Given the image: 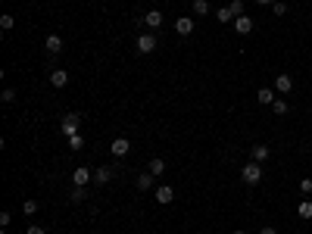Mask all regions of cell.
Returning a JSON list of instances; mask_svg holds the SVG:
<instances>
[{
  "instance_id": "cell-31",
  "label": "cell",
  "mask_w": 312,
  "mask_h": 234,
  "mask_svg": "<svg viewBox=\"0 0 312 234\" xmlns=\"http://www.w3.org/2000/svg\"><path fill=\"white\" fill-rule=\"evenodd\" d=\"M28 234H47V231L41 228V225H31V228H28Z\"/></svg>"
},
{
  "instance_id": "cell-22",
  "label": "cell",
  "mask_w": 312,
  "mask_h": 234,
  "mask_svg": "<svg viewBox=\"0 0 312 234\" xmlns=\"http://www.w3.org/2000/svg\"><path fill=\"white\" fill-rule=\"evenodd\" d=\"M297 212H300V219H312V203H309V200H303Z\"/></svg>"
},
{
  "instance_id": "cell-20",
  "label": "cell",
  "mask_w": 312,
  "mask_h": 234,
  "mask_svg": "<svg viewBox=\"0 0 312 234\" xmlns=\"http://www.w3.org/2000/svg\"><path fill=\"white\" fill-rule=\"evenodd\" d=\"M288 110H290V106H288V100H275V103H272V113H275V116H284Z\"/></svg>"
},
{
  "instance_id": "cell-1",
  "label": "cell",
  "mask_w": 312,
  "mask_h": 234,
  "mask_svg": "<svg viewBox=\"0 0 312 234\" xmlns=\"http://www.w3.org/2000/svg\"><path fill=\"white\" fill-rule=\"evenodd\" d=\"M240 178H243V185H259V181H263V165H259L256 160L247 163L240 169Z\"/></svg>"
},
{
  "instance_id": "cell-33",
  "label": "cell",
  "mask_w": 312,
  "mask_h": 234,
  "mask_svg": "<svg viewBox=\"0 0 312 234\" xmlns=\"http://www.w3.org/2000/svg\"><path fill=\"white\" fill-rule=\"evenodd\" d=\"M256 3H259V6H272L275 0H256Z\"/></svg>"
},
{
  "instance_id": "cell-4",
  "label": "cell",
  "mask_w": 312,
  "mask_h": 234,
  "mask_svg": "<svg viewBox=\"0 0 312 234\" xmlns=\"http://www.w3.org/2000/svg\"><path fill=\"white\" fill-rule=\"evenodd\" d=\"M128 150H131V140L128 138H116L113 144H109V153L119 160V156H128Z\"/></svg>"
},
{
  "instance_id": "cell-17",
  "label": "cell",
  "mask_w": 312,
  "mask_h": 234,
  "mask_svg": "<svg viewBox=\"0 0 312 234\" xmlns=\"http://www.w3.org/2000/svg\"><path fill=\"white\" fill-rule=\"evenodd\" d=\"M253 160H256V163H265V160H268V147H265V144H256V147H253Z\"/></svg>"
},
{
  "instance_id": "cell-10",
  "label": "cell",
  "mask_w": 312,
  "mask_h": 234,
  "mask_svg": "<svg viewBox=\"0 0 312 234\" xmlns=\"http://www.w3.org/2000/svg\"><path fill=\"white\" fill-rule=\"evenodd\" d=\"M153 197H156V203H172V200H175V190L168 187V185H159V187L153 190Z\"/></svg>"
},
{
  "instance_id": "cell-34",
  "label": "cell",
  "mask_w": 312,
  "mask_h": 234,
  "mask_svg": "<svg viewBox=\"0 0 312 234\" xmlns=\"http://www.w3.org/2000/svg\"><path fill=\"white\" fill-rule=\"evenodd\" d=\"M234 234H247V231H234Z\"/></svg>"
},
{
  "instance_id": "cell-13",
  "label": "cell",
  "mask_w": 312,
  "mask_h": 234,
  "mask_svg": "<svg viewBox=\"0 0 312 234\" xmlns=\"http://www.w3.org/2000/svg\"><path fill=\"white\" fill-rule=\"evenodd\" d=\"M147 25V28H159V25H163V13L159 10H150V13H144V19H141Z\"/></svg>"
},
{
  "instance_id": "cell-6",
  "label": "cell",
  "mask_w": 312,
  "mask_h": 234,
  "mask_svg": "<svg viewBox=\"0 0 312 234\" xmlns=\"http://www.w3.org/2000/svg\"><path fill=\"white\" fill-rule=\"evenodd\" d=\"M175 31H178L181 38L193 35V19H191V16H181V19H175Z\"/></svg>"
},
{
  "instance_id": "cell-28",
  "label": "cell",
  "mask_w": 312,
  "mask_h": 234,
  "mask_svg": "<svg viewBox=\"0 0 312 234\" xmlns=\"http://www.w3.org/2000/svg\"><path fill=\"white\" fill-rule=\"evenodd\" d=\"M272 13H275V16H284V13H288V3H281V0L272 3Z\"/></svg>"
},
{
  "instance_id": "cell-24",
  "label": "cell",
  "mask_w": 312,
  "mask_h": 234,
  "mask_svg": "<svg viewBox=\"0 0 312 234\" xmlns=\"http://www.w3.org/2000/svg\"><path fill=\"white\" fill-rule=\"evenodd\" d=\"M22 212H25V215H35V212H38V200H25V203H22Z\"/></svg>"
},
{
  "instance_id": "cell-8",
  "label": "cell",
  "mask_w": 312,
  "mask_h": 234,
  "mask_svg": "<svg viewBox=\"0 0 312 234\" xmlns=\"http://www.w3.org/2000/svg\"><path fill=\"white\" fill-rule=\"evenodd\" d=\"M275 91H278V94H290V91H293V78L281 72V75L275 78Z\"/></svg>"
},
{
  "instance_id": "cell-27",
  "label": "cell",
  "mask_w": 312,
  "mask_h": 234,
  "mask_svg": "<svg viewBox=\"0 0 312 234\" xmlns=\"http://www.w3.org/2000/svg\"><path fill=\"white\" fill-rule=\"evenodd\" d=\"M0 100H3V103H13V100H16V91H13V88H3V94H0Z\"/></svg>"
},
{
  "instance_id": "cell-19",
  "label": "cell",
  "mask_w": 312,
  "mask_h": 234,
  "mask_svg": "<svg viewBox=\"0 0 312 234\" xmlns=\"http://www.w3.org/2000/svg\"><path fill=\"white\" fill-rule=\"evenodd\" d=\"M13 25H16V16H10V13H3V16H0V28H3V31H10Z\"/></svg>"
},
{
  "instance_id": "cell-3",
  "label": "cell",
  "mask_w": 312,
  "mask_h": 234,
  "mask_svg": "<svg viewBox=\"0 0 312 234\" xmlns=\"http://www.w3.org/2000/svg\"><path fill=\"white\" fill-rule=\"evenodd\" d=\"M78 125H81V116H78V113H69V116H63L60 128H63L66 138H72V135H78Z\"/></svg>"
},
{
  "instance_id": "cell-32",
  "label": "cell",
  "mask_w": 312,
  "mask_h": 234,
  "mask_svg": "<svg viewBox=\"0 0 312 234\" xmlns=\"http://www.w3.org/2000/svg\"><path fill=\"white\" fill-rule=\"evenodd\" d=\"M259 234H278V231L272 228V225H265V228H263V231H259Z\"/></svg>"
},
{
  "instance_id": "cell-15",
  "label": "cell",
  "mask_w": 312,
  "mask_h": 234,
  "mask_svg": "<svg viewBox=\"0 0 312 234\" xmlns=\"http://www.w3.org/2000/svg\"><path fill=\"white\" fill-rule=\"evenodd\" d=\"M256 100H259L263 106H272L278 97H275V91H272V88H259V91H256Z\"/></svg>"
},
{
  "instance_id": "cell-25",
  "label": "cell",
  "mask_w": 312,
  "mask_h": 234,
  "mask_svg": "<svg viewBox=\"0 0 312 234\" xmlns=\"http://www.w3.org/2000/svg\"><path fill=\"white\" fill-rule=\"evenodd\" d=\"M81 147H84V138L81 135H72L69 138V150H81Z\"/></svg>"
},
{
  "instance_id": "cell-26",
  "label": "cell",
  "mask_w": 312,
  "mask_h": 234,
  "mask_svg": "<svg viewBox=\"0 0 312 234\" xmlns=\"http://www.w3.org/2000/svg\"><path fill=\"white\" fill-rule=\"evenodd\" d=\"M228 10L234 13V19H238V16H243V3H240V0H231V3H228Z\"/></svg>"
},
{
  "instance_id": "cell-23",
  "label": "cell",
  "mask_w": 312,
  "mask_h": 234,
  "mask_svg": "<svg viewBox=\"0 0 312 234\" xmlns=\"http://www.w3.org/2000/svg\"><path fill=\"white\" fill-rule=\"evenodd\" d=\"M84 197H88V190H84V187H72V194H69V200H72V203H81Z\"/></svg>"
},
{
  "instance_id": "cell-12",
  "label": "cell",
  "mask_w": 312,
  "mask_h": 234,
  "mask_svg": "<svg viewBox=\"0 0 312 234\" xmlns=\"http://www.w3.org/2000/svg\"><path fill=\"white\" fill-rule=\"evenodd\" d=\"M50 85H53V88H66V85H69V72H66V69H53V72H50Z\"/></svg>"
},
{
  "instance_id": "cell-9",
  "label": "cell",
  "mask_w": 312,
  "mask_h": 234,
  "mask_svg": "<svg viewBox=\"0 0 312 234\" xmlns=\"http://www.w3.org/2000/svg\"><path fill=\"white\" fill-rule=\"evenodd\" d=\"M113 181V165H100L94 169V185H109Z\"/></svg>"
},
{
  "instance_id": "cell-2",
  "label": "cell",
  "mask_w": 312,
  "mask_h": 234,
  "mask_svg": "<svg viewBox=\"0 0 312 234\" xmlns=\"http://www.w3.org/2000/svg\"><path fill=\"white\" fill-rule=\"evenodd\" d=\"M156 44H159V41H156V35H153V31H141V35H138V41H134L138 53H153V50H156Z\"/></svg>"
},
{
  "instance_id": "cell-7",
  "label": "cell",
  "mask_w": 312,
  "mask_h": 234,
  "mask_svg": "<svg viewBox=\"0 0 312 234\" xmlns=\"http://www.w3.org/2000/svg\"><path fill=\"white\" fill-rule=\"evenodd\" d=\"M231 25H234V31H238V35H250V31H253V19H250L247 13L238 16V19H234Z\"/></svg>"
},
{
  "instance_id": "cell-11",
  "label": "cell",
  "mask_w": 312,
  "mask_h": 234,
  "mask_svg": "<svg viewBox=\"0 0 312 234\" xmlns=\"http://www.w3.org/2000/svg\"><path fill=\"white\" fill-rule=\"evenodd\" d=\"M44 50L56 56V53L63 50V38H60V35H47V38H44Z\"/></svg>"
},
{
  "instance_id": "cell-30",
  "label": "cell",
  "mask_w": 312,
  "mask_h": 234,
  "mask_svg": "<svg viewBox=\"0 0 312 234\" xmlns=\"http://www.w3.org/2000/svg\"><path fill=\"white\" fill-rule=\"evenodd\" d=\"M10 222H13V215H10V212H0V228H6Z\"/></svg>"
},
{
  "instance_id": "cell-16",
  "label": "cell",
  "mask_w": 312,
  "mask_h": 234,
  "mask_svg": "<svg viewBox=\"0 0 312 234\" xmlns=\"http://www.w3.org/2000/svg\"><path fill=\"white\" fill-rule=\"evenodd\" d=\"M147 172H150V175H156V178H159V175L166 172V163H163V160H159V156H156V160H150V165H147Z\"/></svg>"
},
{
  "instance_id": "cell-18",
  "label": "cell",
  "mask_w": 312,
  "mask_h": 234,
  "mask_svg": "<svg viewBox=\"0 0 312 234\" xmlns=\"http://www.w3.org/2000/svg\"><path fill=\"white\" fill-rule=\"evenodd\" d=\"M216 19H218V22H234V13L228 10V6H218V13H216Z\"/></svg>"
},
{
  "instance_id": "cell-14",
  "label": "cell",
  "mask_w": 312,
  "mask_h": 234,
  "mask_svg": "<svg viewBox=\"0 0 312 234\" xmlns=\"http://www.w3.org/2000/svg\"><path fill=\"white\" fill-rule=\"evenodd\" d=\"M138 187H141V190H153V187H156V175L141 172V175H138Z\"/></svg>"
},
{
  "instance_id": "cell-5",
  "label": "cell",
  "mask_w": 312,
  "mask_h": 234,
  "mask_svg": "<svg viewBox=\"0 0 312 234\" xmlns=\"http://www.w3.org/2000/svg\"><path fill=\"white\" fill-rule=\"evenodd\" d=\"M88 181H94V172H91V169H84V165H81V169L72 172V185H75V187H84Z\"/></svg>"
},
{
  "instance_id": "cell-29",
  "label": "cell",
  "mask_w": 312,
  "mask_h": 234,
  "mask_svg": "<svg viewBox=\"0 0 312 234\" xmlns=\"http://www.w3.org/2000/svg\"><path fill=\"white\" fill-rule=\"evenodd\" d=\"M300 194H312V178H303L300 181Z\"/></svg>"
},
{
  "instance_id": "cell-21",
  "label": "cell",
  "mask_w": 312,
  "mask_h": 234,
  "mask_svg": "<svg viewBox=\"0 0 312 234\" xmlns=\"http://www.w3.org/2000/svg\"><path fill=\"white\" fill-rule=\"evenodd\" d=\"M193 13H197V16H206V13H209V0H193Z\"/></svg>"
}]
</instances>
